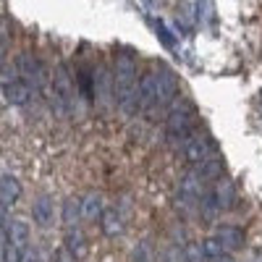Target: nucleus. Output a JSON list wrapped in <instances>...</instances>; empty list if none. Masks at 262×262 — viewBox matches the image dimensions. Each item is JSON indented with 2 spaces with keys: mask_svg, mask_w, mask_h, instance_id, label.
<instances>
[{
  "mask_svg": "<svg viewBox=\"0 0 262 262\" xmlns=\"http://www.w3.org/2000/svg\"><path fill=\"white\" fill-rule=\"evenodd\" d=\"M16 69H18V76L24 81L32 92H39L42 86H45V69H42V63L37 55L32 53H21L16 58Z\"/></svg>",
  "mask_w": 262,
  "mask_h": 262,
  "instance_id": "nucleus-6",
  "label": "nucleus"
},
{
  "mask_svg": "<svg viewBox=\"0 0 262 262\" xmlns=\"http://www.w3.org/2000/svg\"><path fill=\"white\" fill-rule=\"evenodd\" d=\"M113 95H116V102L123 107L126 113H134L137 107H142L139 81H137V58L131 53H118V58H116Z\"/></svg>",
  "mask_w": 262,
  "mask_h": 262,
  "instance_id": "nucleus-2",
  "label": "nucleus"
},
{
  "mask_svg": "<svg viewBox=\"0 0 262 262\" xmlns=\"http://www.w3.org/2000/svg\"><path fill=\"white\" fill-rule=\"evenodd\" d=\"M181 152L184 158L194 165H202L207 160H212V152H215V142L207 137V134H200V131H194V134L184 137L181 142Z\"/></svg>",
  "mask_w": 262,
  "mask_h": 262,
  "instance_id": "nucleus-5",
  "label": "nucleus"
},
{
  "mask_svg": "<svg viewBox=\"0 0 262 262\" xmlns=\"http://www.w3.org/2000/svg\"><path fill=\"white\" fill-rule=\"evenodd\" d=\"M79 217H81V205H79V200H74V196H71V200L63 202V223L69 226V228H71V226L76 228Z\"/></svg>",
  "mask_w": 262,
  "mask_h": 262,
  "instance_id": "nucleus-15",
  "label": "nucleus"
},
{
  "mask_svg": "<svg viewBox=\"0 0 262 262\" xmlns=\"http://www.w3.org/2000/svg\"><path fill=\"white\" fill-rule=\"evenodd\" d=\"M202 254L207 259H223L228 254V249L223 247V242L217 236H210V238H205V242H202Z\"/></svg>",
  "mask_w": 262,
  "mask_h": 262,
  "instance_id": "nucleus-14",
  "label": "nucleus"
},
{
  "mask_svg": "<svg viewBox=\"0 0 262 262\" xmlns=\"http://www.w3.org/2000/svg\"><path fill=\"white\" fill-rule=\"evenodd\" d=\"M53 113L66 118L74 107V74L69 71V66H58L53 74V95H50Z\"/></svg>",
  "mask_w": 262,
  "mask_h": 262,
  "instance_id": "nucleus-3",
  "label": "nucleus"
},
{
  "mask_svg": "<svg viewBox=\"0 0 262 262\" xmlns=\"http://www.w3.org/2000/svg\"><path fill=\"white\" fill-rule=\"evenodd\" d=\"M194 107L191 105H176V107H170V113L165 118V126H168V134L170 137H189L191 134V128H194Z\"/></svg>",
  "mask_w": 262,
  "mask_h": 262,
  "instance_id": "nucleus-7",
  "label": "nucleus"
},
{
  "mask_svg": "<svg viewBox=\"0 0 262 262\" xmlns=\"http://www.w3.org/2000/svg\"><path fill=\"white\" fill-rule=\"evenodd\" d=\"M32 215H34L37 226H42V228L50 226L53 223V200H50V196H39V200H34Z\"/></svg>",
  "mask_w": 262,
  "mask_h": 262,
  "instance_id": "nucleus-10",
  "label": "nucleus"
},
{
  "mask_svg": "<svg viewBox=\"0 0 262 262\" xmlns=\"http://www.w3.org/2000/svg\"><path fill=\"white\" fill-rule=\"evenodd\" d=\"M212 236L221 238L228 252H233V249H238L244 244V233H242V228H236V226H217Z\"/></svg>",
  "mask_w": 262,
  "mask_h": 262,
  "instance_id": "nucleus-9",
  "label": "nucleus"
},
{
  "mask_svg": "<svg viewBox=\"0 0 262 262\" xmlns=\"http://www.w3.org/2000/svg\"><path fill=\"white\" fill-rule=\"evenodd\" d=\"M102 231L107 236H118L123 231V221H121V212L118 210H105L102 212Z\"/></svg>",
  "mask_w": 262,
  "mask_h": 262,
  "instance_id": "nucleus-13",
  "label": "nucleus"
},
{
  "mask_svg": "<svg viewBox=\"0 0 262 262\" xmlns=\"http://www.w3.org/2000/svg\"><path fill=\"white\" fill-rule=\"evenodd\" d=\"M236 202H238L236 186H233L228 179H217V181L210 186L207 196L202 200V210H205V212H223V210L236 207Z\"/></svg>",
  "mask_w": 262,
  "mask_h": 262,
  "instance_id": "nucleus-4",
  "label": "nucleus"
},
{
  "mask_svg": "<svg viewBox=\"0 0 262 262\" xmlns=\"http://www.w3.org/2000/svg\"><path fill=\"white\" fill-rule=\"evenodd\" d=\"M18 194H21L18 181L11 176V173H3V179H0V202H3V217H6L8 207L18 200Z\"/></svg>",
  "mask_w": 262,
  "mask_h": 262,
  "instance_id": "nucleus-8",
  "label": "nucleus"
},
{
  "mask_svg": "<svg viewBox=\"0 0 262 262\" xmlns=\"http://www.w3.org/2000/svg\"><path fill=\"white\" fill-rule=\"evenodd\" d=\"M155 34H158V37L163 39V45H168V48L173 45V42H176V39H173V37L168 34V29H165V27L160 24V21H158V24H155Z\"/></svg>",
  "mask_w": 262,
  "mask_h": 262,
  "instance_id": "nucleus-17",
  "label": "nucleus"
},
{
  "mask_svg": "<svg viewBox=\"0 0 262 262\" xmlns=\"http://www.w3.org/2000/svg\"><path fill=\"white\" fill-rule=\"evenodd\" d=\"M179 92V81L168 66H152V69L139 79V100L144 111H158L173 102Z\"/></svg>",
  "mask_w": 262,
  "mask_h": 262,
  "instance_id": "nucleus-1",
  "label": "nucleus"
},
{
  "mask_svg": "<svg viewBox=\"0 0 262 262\" xmlns=\"http://www.w3.org/2000/svg\"><path fill=\"white\" fill-rule=\"evenodd\" d=\"M27 242H29V228L27 223H21V221H13L11 223V244L24 254L27 252Z\"/></svg>",
  "mask_w": 262,
  "mask_h": 262,
  "instance_id": "nucleus-12",
  "label": "nucleus"
},
{
  "mask_svg": "<svg viewBox=\"0 0 262 262\" xmlns=\"http://www.w3.org/2000/svg\"><path fill=\"white\" fill-rule=\"evenodd\" d=\"M102 215V200L97 194H86L81 200V221H97Z\"/></svg>",
  "mask_w": 262,
  "mask_h": 262,
  "instance_id": "nucleus-11",
  "label": "nucleus"
},
{
  "mask_svg": "<svg viewBox=\"0 0 262 262\" xmlns=\"http://www.w3.org/2000/svg\"><path fill=\"white\" fill-rule=\"evenodd\" d=\"M69 252L74 254V257H84V252H86V247H84V238H81V233L74 228H69Z\"/></svg>",
  "mask_w": 262,
  "mask_h": 262,
  "instance_id": "nucleus-16",
  "label": "nucleus"
}]
</instances>
